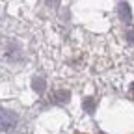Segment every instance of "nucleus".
Instances as JSON below:
<instances>
[{
  "label": "nucleus",
  "instance_id": "obj_1",
  "mask_svg": "<svg viewBox=\"0 0 134 134\" xmlns=\"http://www.w3.org/2000/svg\"><path fill=\"white\" fill-rule=\"evenodd\" d=\"M19 123V115L8 108H0V130H11Z\"/></svg>",
  "mask_w": 134,
  "mask_h": 134
},
{
  "label": "nucleus",
  "instance_id": "obj_2",
  "mask_svg": "<svg viewBox=\"0 0 134 134\" xmlns=\"http://www.w3.org/2000/svg\"><path fill=\"white\" fill-rule=\"evenodd\" d=\"M119 15H121V19H123L125 23L130 21V9H129L127 4H119Z\"/></svg>",
  "mask_w": 134,
  "mask_h": 134
},
{
  "label": "nucleus",
  "instance_id": "obj_3",
  "mask_svg": "<svg viewBox=\"0 0 134 134\" xmlns=\"http://www.w3.org/2000/svg\"><path fill=\"white\" fill-rule=\"evenodd\" d=\"M58 2H60V0H47L48 6H58Z\"/></svg>",
  "mask_w": 134,
  "mask_h": 134
}]
</instances>
